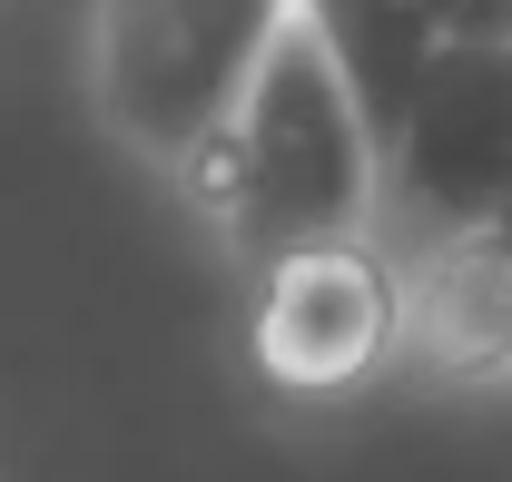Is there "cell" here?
Returning a JSON list of instances; mask_svg holds the SVG:
<instances>
[{
	"instance_id": "cell-3",
	"label": "cell",
	"mask_w": 512,
	"mask_h": 482,
	"mask_svg": "<svg viewBox=\"0 0 512 482\" xmlns=\"http://www.w3.org/2000/svg\"><path fill=\"white\" fill-rule=\"evenodd\" d=\"M512 197V40H444L384 138V246L483 237Z\"/></svg>"
},
{
	"instance_id": "cell-6",
	"label": "cell",
	"mask_w": 512,
	"mask_h": 482,
	"mask_svg": "<svg viewBox=\"0 0 512 482\" xmlns=\"http://www.w3.org/2000/svg\"><path fill=\"white\" fill-rule=\"evenodd\" d=\"M306 20H316L325 60L345 69V89H355V109H365V128L384 148L404 99H414V79H424V60L444 50V30L414 0H306Z\"/></svg>"
},
{
	"instance_id": "cell-5",
	"label": "cell",
	"mask_w": 512,
	"mask_h": 482,
	"mask_svg": "<svg viewBox=\"0 0 512 482\" xmlns=\"http://www.w3.org/2000/svg\"><path fill=\"white\" fill-rule=\"evenodd\" d=\"M384 256H394V355L434 374H512V246L493 227Z\"/></svg>"
},
{
	"instance_id": "cell-4",
	"label": "cell",
	"mask_w": 512,
	"mask_h": 482,
	"mask_svg": "<svg viewBox=\"0 0 512 482\" xmlns=\"http://www.w3.org/2000/svg\"><path fill=\"white\" fill-rule=\"evenodd\" d=\"M247 345L276 394H345L394 355V256L384 237H335L247 266Z\"/></svg>"
},
{
	"instance_id": "cell-7",
	"label": "cell",
	"mask_w": 512,
	"mask_h": 482,
	"mask_svg": "<svg viewBox=\"0 0 512 482\" xmlns=\"http://www.w3.org/2000/svg\"><path fill=\"white\" fill-rule=\"evenodd\" d=\"M444 40H512V0H414Z\"/></svg>"
},
{
	"instance_id": "cell-2",
	"label": "cell",
	"mask_w": 512,
	"mask_h": 482,
	"mask_svg": "<svg viewBox=\"0 0 512 482\" xmlns=\"http://www.w3.org/2000/svg\"><path fill=\"white\" fill-rule=\"evenodd\" d=\"M296 0H89V109L148 168H188Z\"/></svg>"
},
{
	"instance_id": "cell-1",
	"label": "cell",
	"mask_w": 512,
	"mask_h": 482,
	"mask_svg": "<svg viewBox=\"0 0 512 482\" xmlns=\"http://www.w3.org/2000/svg\"><path fill=\"white\" fill-rule=\"evenodd\" d=\"M178 187L247 266L296 256V246H335V237H375L384 148L345 89V69L325 60L306 0L276 30V50L256 60V79L237 89V109L217 119V138L178 168Z\"/></svg>"
},
{
	"instance_id": "cell-8",
	"label": "cell",
	"mask_w": 512,
	"mask_h": 482,
	"mask_svg": "<svg viewBox=\"0 0 512 482\" xmlns=\"http://www.w3.org/2000/svg\"><path fill=\"white\" fill-rule=\"evenodd\" d=\"M493 237H503V246H512V197H503V217H493Z\"/></svg>"
}]
</instances>
